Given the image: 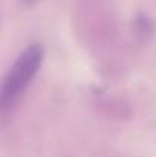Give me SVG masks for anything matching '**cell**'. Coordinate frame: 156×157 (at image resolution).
Returning <instances> with one entry per match:
<instances>
[{"mask_svg": "<svg viewBox=\"0 0 156 157\" xmlns=\"http://www.w3.org/2000/svg\"><path fill=\"white\" fill-rule=\"evenodd\" d=\"M45 58V48L40 43H34L28 46L18 55L15 63L8 70L3 86H2V98L0 104L3 108L12 105L26 90L29 82L37 75Z\"/></svg>", "mask_w": 156, "mask_h": 157, "instance_id": "1", "label": "cell"}, {"mask_svg": "<svg viewBox=\"0 0 156 157\" xmlns=\"http://www.w3.org/2000/svg\"><path fill=\"white\" fill-rule=\"evenodd\" d=\"M25 2H34V0H25Z\"/></svg>", "mask_w": 156, "mask_h": 157, "instance_id": "2", "label": "cell"}]
</instances>
